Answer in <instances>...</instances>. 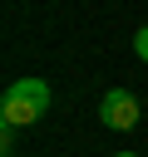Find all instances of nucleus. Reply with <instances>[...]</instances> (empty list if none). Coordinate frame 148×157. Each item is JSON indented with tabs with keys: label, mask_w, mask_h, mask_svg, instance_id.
I'll list each match as a JSON object with an SVG mask.
<instances>
[{
	"label": "nucleus",
	"mask_w": 148,
	"mask_h": 157,
	"mask_svg": "<svg viewBox=\"0 0 148 157\" xmlns=\"http://www.w3.org/2000/svg\"><path fill=\"white\" fill-rule=\"evenodd\" d=\"M10 147H15V128L5 123V128H0V152H10Z\"/></svg>",
	"instance_id": "20e7f679"
},
{
	"label": "nucleus",
	"mask_w": 148,
	"mask_h": 157,
	"mask_svg": "<svg viewBox=\"0 0 148 157\" xmlns=\"http://www.w3.org/2000/svg\"><path fill=\"white\" fill-rule=\"evenodd\" d=\"M133 54H138V59H143V64H148V25H143V29H138V34H133Z\"/></svg>",
	"instance_id": "7ed1b4c3"
},
{
	"label": "nucleus",
	"mask_w": 148,
	"mask_h": 157,
	"mask_svg": "<svg viewBox=\"0 0 148 157\" xmlns=\"http://www.w3.org/2000/svg\"><path fill=\"white\" fill-rule=\"evenodd\" d=\"M44 108H49V83L44 78H15L5 88V98H0V123L25 128V123L44 118Z\"/></svg>",
	"instance_id": "f257e3e1"
},
{
	"label": "nucleus",
	"mask_w": 148,
	"mask_h": 157,
	"mask_svg": "<svg viewBox=\"0 0 148 157\" xmlns=\"http://www.w3.org/2000/svg\"><path fill=\"white\" fill-rule=\"evenodd\" d=\"M99 118H104L109 128L128 132V128L138 123V98H133L128 88H109V93H104V103H99Z\"/></svg>",
	"instance_id": "f03ea898"
},
{
	"label": "nucleus",
	"mask_w": 148,
	"mask_h": 157,
	"mask_svg": "<svg viewBox=\"0 0 148 157\" xmlns=\"http://www.w3.org/2000/svg\"><path fill=\"white\" fill-rule=\"evenodd\" d=\"M113 157H138V152H113Z\"/></svg>",
	"instance_id": "39448f33"
}]
</instances>
